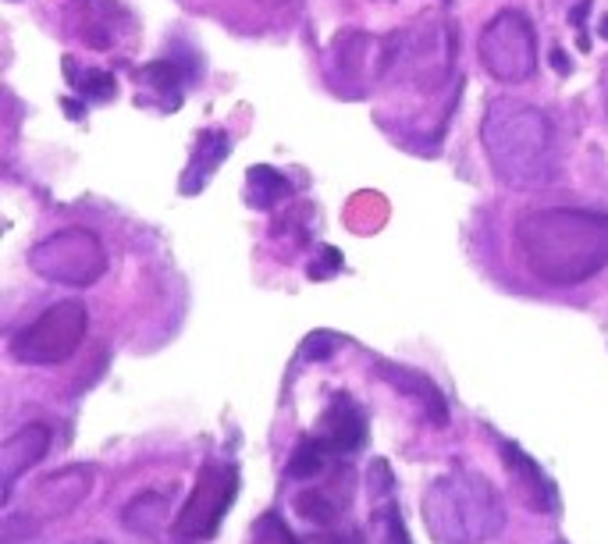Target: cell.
I'll list each match as a JSON object with an SVG mask.
<instances>
[{
    "label": "cell",
    "instance_id": "cell-12",
    "mask_svg": "<svg viewBox=\"0 0 608 544\" xmlns=\"http://www.w3.org/2000/svg\"><path fill=\"white\" fill-rule=\"evenodd\" d=\"M378 370L398 388V392H406V395L417 398V403L423 406V413H431V417H434V423H445L448 420L445 395L431 384V378H423V374H413L406 367H392V363H378Z\"/></svg>",
    "mask_w": 608,
    "mask_h": 544
},
{
    "label": "cell",
    "instance_id": "cell-14",
    "mask_svg": "<svg viewBox=\"0 0 608 544\" xmlns=\"http://www.w3.org/2000/svg\"><path fill=\"white\" fill-rule=\"evenodd\" d=\"M245 200H250L256 211H275L284 200H292V181L281 172H275V167L256 164L250 167V175H245Z\"/></svg>",
    "mask_w": 608,
    "mask_h": 544
},
{
    "label": "cell",
    "instance_id": "cell-6",
    "mask_svg": "<svg viewBox=\"0 0 608 544\" xmlns=\"http://www.w3.org/2000/svg\"><path fill=\"white\" fill-rule=\"evenodd\" d=\"M89 328V314L79 300H64L58 306H50L43 317H36L29 328L18 331L11 339V353L18 363H61L68 359L75 349L83 345Z\"/></svg>",
    "mask_w": 608,
    "mask_h": 544
},
{
    "label": "cell",
    "instance_id": "cell-19",
    "mask_svg": "<svg viewBox=\"0 0 608 544\" xmlns=\"http://www.w3.org/2000/svg\"><path fill=\"white\" fill-rule=\"evenodd\" d=\"M334 270H342V253L325 245V250H320V264L309 267V278H328V275H334Z\"/></svg>",
    "mask_w": 608,
    "mask_h": 544
},
{
    "label": "cell",
    "instance_id": "cell-9",
    "mask_svg": "<svg viewBox=\"0 0 608 544\" xmlns=\"http://www.w3.org/2000/svg\"><path fill=\"white\" fill-rule=\"evenodd\" d=\"M231 153V139L228 132H221V128H206V132H200L197 139V150H192L189 157V167L182 172V197H197V192L206 189V181H211V175L228 161Z\"/></svg>",
    "mask_w": 608,
    "mask_h": 544
},
{
    "label": "cell",
    "instance_id": "cell-15",
    "mask_svg": "<svg viewBox=\"0 0 608 544\" xmlns=\"http://www.w3.org/2000/svg\"><path fill=\"white\" fill-rule=\"evenodd\" d=\"M139 86H147L150 93L164 97V111H178L182 107V86L186 75L175 61H153L139 72Z\"/></svg>",
    "mask_w": 608,
    "mask_h": 544
},
{
    "label": "cell",
    "instance_id": "cell-24",
    "mask_svg": "<svg viewBox=\"0 0 608 544\" xmlns=\"http://www.w3.org/2000/svg\"><path fill=\"white\" fill-rule=\"evenodd\" d=\"M264 4H289V0H264Z\"/></svg>",
    "mask_w": 608,
    "mask_h": 544
},
{
    "label": "cell",
    "instance_id": "cell-20",
    "mask_svg": "<svg viewBox=\"0 0 608 544\" xmlns=\"http://www.w3.org/2000/svg\"><path fill=\"white\" fill-rule=\"evenodd\" d=\"M594 0H580L577 8H569V25L580 33V50H591V40H587V33H584V22H587V11H591Z\"/></svg>",
    "mask_w": 608,
    "mask_h": 544
},
{
    "label": "cell",
    "instance_id": "cell-3",
    "mask_svg": "<svg viewBox=\"0 0 608 544\" xmlns=\"http://www.w3.org/2000/svg\"><path fill=\"white\" fill-rule=\"evenodd\" d=\"M452 61H456V36L445 22L413 25V29L392 33L381 43L378 72L417 86H438L448 75Z\"/></svg>",
    "mask_w": 608,
    "mask_h": 544
},
{
    "label": "cell",
    "instance_id": "cell-11",
    "mask_svg": "<svg viewBox=\"0 0 608 544\" xmlns=\"http://www.w3.org/2000/svg\"><path fill=\"white\" fill-rule=\"evenodd\" d=\"M89 4H93V0H86V8H72L75 33H79L83 43H89L93 50H111L118 43V29H111V22L122 18V8H114L111 0H103L100 11Z\"/></svg>",
    "mask_w": 608,
    "mask_h": 544
},
{
    "label": "cell",
    "instance_id": "cell-16",
    "mask_svg": "<svg viewBox=\"0 0 608 544\" xmlns=\"http://www.w3.org/2000/svg\"><path fill=\"white\" fill-rule=\"evenodd\" d=\"M64 79L72 83V89L83 100L107 103L111 97H118V79H114L111 72H103V68H79V64H75V58H64Z\"/></svg>",
    "mask_w": 608,
    "mask_h": 544
},
{
    "label": "cell",
    "instance_id": "cell-4",
    "mask_svg": "<svg viewBox=\"0 0 608 544\" xmlns=\"http://www.w3.org/2000/svg\"><path fill=\"white\" fill-rule=\"evenodd\" d=\"M29 267L54 284L86 289L107 270V250L89 228H61L33 245Z\"/></svg>",
    "mask_w": 608,
    "mask_h": 544
},
{
    "label": "cell",
    "instance_id": "cell-22",
    "mask_svg": "<svg viewBox=\"0 0 608 544\" xmlns=\"http://www.w3.org/2000/svg\"><path fill=\"white\" fill-rule=\"evenodd\" d=\"M64 114H68V118H86V100L79 103V100L64 97Z\"/></svg>",
    "mask_w": 608,
    "mask_h": 544
},
{
    "label": "cell",
    "instance_id": "cell-25",
    "mask_svg": "<svg viewBox=\"0 0 608 544\" xmlns=\"http://www.w3.org/2000/svg\"><path fill=\"white\" fill-rule=\"evenodd\" d=\"M605 111H608V79H605Z\"/></svg>",
    "mask_w": 608,
    "mask_h": 544
},
{
    "label": "cell",
    "instance_id": "cell-21",
    "mask_svg": "<svg viewBox=\"0 0 608 544\" xmlns=\"http://www.w3.org/2000/svg\"><path fill=\"white\" fill-rule=\"evenodd\" d=\"M548 61H552V68L559 72V75H569V72H573V61H569V54H566L562 47H552Z\"/></svg>",
    "mask_w": 608,
    "mask_h": 544
},
{
    "label": "cell",
    "instance_id": "cell-18",
    "mask_svg": "<svg viewBox=\"0 0 608 544\" xmlns=\"http://www.w3.org/2000/svg\"><path fill=\"white\" fill-rule=\"evenodd\" d=\"M339 345V339H334V334H328V331H317L314 339H306V345H303V359H325V356H331V349Z\"/></svg>",
    "mask_w": 608,
    "mask_h": 544
},
{
    "label": "cell",
    "instance_id": "cell-7",
    "mask_svg": "<svg viewBox=\"0 0 608 544\" xmlns=\"http://www.w3.org/2000/svg\"><path fill=\"white\" fill-rule=\"evenodd\" d=\"M231 498H236V470H231V463L228 466L206 463L203 477L197 481V491H192L189 505L178 516V530L189 537H211Z\"/></svg>",
    "mask_w": 608,
    "mask_h": 544
},
{
    "label": "cell",
    "instance_id": "cell-2",
    "mask_svg": "<svg viewBox=\"0 0 608 544\" xmlns=\"http://www.w3.org/2000/svg\"><path fill=\"white\" fill-rule=\"evenodd\" d=\"M487 164L502 186L516 192L545 189L555 175V142L548 114L534 103L498 97L481 122Z\"/></svg>",
    "mask_w": 608,
    "mask_h": 544
},
{
    "label": "cell",
    "instance_id": "cell-13",
    "mask_svg": "<svg viewBox=\"0 0 608 544\" xmlns=\"http://www.w3.org/2000/svg\"><path fill=\"white\" fill-rule=\"evenodd\" d=\"M50 445V431L43 423H29L22 427L15 438H8L4 445V484L15 481V473L25 470V466H33L36 459L43 456Z\"/></svg>",
    "mask_w": 608,
    "mask_h": 544
},
{
    "label": "cell",
    "instance_id": "cell-23",
    "mask_svg": "<svg viewBox=\"0 0 608 544\" xmlns=\"http://www.w3.org/2000/svg\"><path fill=\"white\" fill-rule=\"evenodd\" d=\"M598 36H601V40H608V15H601V22H598Z\"/></svg>",
    "mask_w": 608,
    "mask_h": 544
},
{
    "label": "cell",
    "instance_id": "cell-17",
    "mask_svg": "<svg viewBox=\"0 0 608 544\" xmlns=\"http://www.w3.org/2000/svg\"><path fill=\"white\" fill-rule=\"evenodd\" d=\"M325 442L320 438H303L300 445H295V452L289 456V477H295V481H303V477H317L320 470H325Z\"/></svg>",
    "mask_w": 608,
    "mask_h": 544
},
{
    "label": "cell",
    "instance_id": "cell-5",
    "mask_svg": "<svg viewBox=\"0 0 608 544\" xmlns=\"http://www.w3.org/2000/svg\"><path fill=\"white\" fill-rule=\"evenodd\" d=\"M481 61L495 83L520 86L537 72V36L523 11L506 8L481 29Z\"/></svg>",
    "mask_w": 608,
    "mask_h": 544
},
{
    "label": "cell",
    "instance_id": "cell-8",
    "mask_svg": "<svg viewBox=\"0 0 608 544\" xmlns=\"http://www.w3.org/2000/svg\"><path fill=\"white\" fill-rule=\"evenodd\" d=\"M367 438V417L349 395H334L320 420V442L334 452H356Z\"/></svg>",
    "mask_w": 608,
    "mask_h": 544
},
{
    "label": "cell",
    "instance_id": "cell-10",
    "mask_svg": "<svg viewBox=\"0 0 608 544\" xmlns=\"http://www.w3.org/2000/svg\"><path fill=\"white\" fill-rule=\"evenodd\" d=\"M502 459H506L509 466V477L516 484H520V498L530 505V509H537V513H548L552 505H555V488L548 484V477L541 473V466L523 456L520 448L516 445H502Z\"/></svg>",
    "mask_w": 608,
    "mask_h": 544
},
{
    "label": "cell",
    "instance_id": "cell-1",
    "mask_svg": "<svg viewBox=\"0 0 608 544\" xmlns=\"http://www.w3.org/2000/svg\"><path fill=\"white\" fill-rule=\"evenodd\" d=\"M527 267L548 284H580L608 267V214L548 206L516 225Z\"/></svg>",
    "mask_w": 608,
    "mask_h": 544
}]
</instances>
